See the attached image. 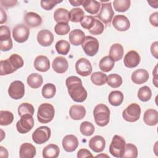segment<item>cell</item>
<instances>
[{
    "mask_svg": "<svg viewBox=\"0 0 158 158\" xmlns=\"http://www.w3.org/2000/svg\"><path fill=\"white\" fill-rule=\"evenodd\" d=\"M66 86L68 93L73 101L82 102L87 98V91L83 86L80 78L76 76H70L66 79Z\"/></svg>",
    "mask_w": 158,
    "mask_h": 158,
    "instance_id": "1",
    "label": "cell"
},
{
    "mask_svg": "<svg viewBox=\"0 0 158 158\" xmlns=\"http://www.w3.org/2000/svg\"><path fill=\"white\" fill-rule=\"evenodd\" d=\"M110 110L104 104H99L94 109L93 115L96 123L99 127L106 126L110 120Z\"/></svg>",
    "mask_w": 158,
    "mask_h": 158,
    "instance_id": "2",
    "label": "cell"
},
{
    "mask_svg": "<svg viewBox=\"0 0 158 158\" xmlns=\"http://www.w3.org/2000/svg\"><path fill=\"white\" fill-rule=\"evenodd\" d=\"M54 114L55 110L52 105L49 103L41 104L38 109V120L41 123H48L52 121Z\"/></svg>",
    "mask_w": 158,
    "mask_h": 158,
    "instance_id": "3",
    "label": "cell"
},
{
    "mask_svg": "<svg viewBox=\"0 0 158 158\" xmlns=\"http://www.w3.org/2000/svg\"><path fill=\"white\" fill-rule=\"evenodd\" d=\"M125 139L119 135H115L109 146V152L115 157H122L125 151Z\"/></svg>",
    "mask_w": 158,
    "mask_h": 158,
    "instance_id": "4",
    "label": "cell"
},
{
    "mask_svg": "<svg viewBox=\"0 0 158 158\" xmlns=\"http://www.w3.org/2000/svg\"><path fill=\"white\" fill-rule=\"evenodd\" d=\"M141 115V107L136 103L130 104L123 111L122 117L125 120L129 122L137 121Z\"/></svg>",
    "mask_w": 158,
    "mask_h": 158,
    "instance_id": "5",
    "label": "cell"
},
{
    "mask_svg": "<svg viewBox=\"0 0 158 158\" xmlns=\"http://www.w3.org/2000/svg\"><path fill=\"white\" fill-rule=\"evenodd\" d=\"M82 48L87 56H94L99 49V41L91 36H85L83 42L81 44Z\"/></svg>",
    "mask_w": 158,
    "mask_h": 158,
    "instance_id": "6",
    "label": "cell"
},
{
    "mask_svg": "<svg viewBox=\"0 0 158 158\" xmlns=\"http://www.w3.org/2000/svg\"><path fill=\"white\" fill-rule=\"evenodd\" d=\"M51 137V129L46 126H41L37 128L32 134L33 141L41 144L48 141Z\"/></svg>",
    "mask_w": 158,
    "mask_h": 158,
    "instance_id": "7",
    "label": "cell"
},
{
    "mask_svg": "<svg viewBox=\"0 0 158 158\" xmlns=\"http://www.w3.org/2000/svg\"><path fill=\"white\" fill-rule=\"evenodd\" d=\"M101 5V10L99 14L96 15V17L101 20L104 24L107 25H110L114 15L111 3L109 2L107 3H103Z\"/></svg>",
    "mask_w": 158,
    "mask_h": 158,
    "instance_id": "8",
    "label": "cell"
},
{
    "mask_svg": "<svg viewBox=\"0 0 158 158\" xmlns=\"http://www.w3.org/2000/svg\"><path fill=\"white\" fill-rule=\"evenodd\" d=\"M34 125V119L33 115L25 114L21 117V118L17 122L16 128L17 131L22 134L30 131Z\"/></svg>",
    "mask_w": 158,
    "mask_h": 158,
    "instance_id": "9",
    "label": "cell"
},
{
    "mask_svg": "<svg viewBox=\"0 0 158 158\" xmlns=\"http://www.w3.org/2000/svg\"><path fill=\"white\" fill-rule=\"evenodd\" d=\"M30 35V30L24 24H18L12 30L13 38L18 43H22L26 41Z\"/></svg>",
    "mask_w": 158,
    "mask_h": 158,
    "instance_id": "10",
    "label": "cell"
},
{
    "mask_svg": "<svg viewBox=\"0 0 158 158\" xmlns=\"http://www.w3.org/2000/svg\"><path fill=\"white\" fill-rule=\"evenodd\" d=\"M10 97L14 99L18 100L22 98L25 94V86L23 82L15 80L12 82L8 89Z\"/></svg>",
    "mask_w": 158,
    "mask_h": 158,
    "instance_id": "11",
    "label": "cell"
},
{
    "mask_svg": "<svg viewBox=\"0 0 158 158\" xmlns=\"http://www.w3.org/2000/svg\"><path fill=\"white\" fill-rule=\"evenodd\" d=\"M75 70L78 74L82 77H86L92 72V65L91 62L86 58L78 59L75 64Z\"/></svg>",
    "mask_w": 158,
    "mask_h": 158,
    "instance_id": "12",
    "label": "cell"
},
{
    "mask_svg": "<svg viewBox=\"0 0 158 158\" xmlns=\"http://www.w3.org/2000/svg\"><path fill=\"white\" fill-rule=\"evenodd\" d=\"M112 25L117 30L125 31L129 29L130 22L126 16L123 15H117L112 19Z\"/></svg>",
    "mask_w": 158,
    "mask_h": 158,
    "instance_id": "13",
    "label": "cell"
},
{
    "mask_svg": "<svg viewBox=\"0 0 158 158\" xmlns=\"http://www.w3.org/2000/svg\"><path fill=\"white\" fill-rule=\"evenodd\" d=\"M141 57L139 54L134 50L128 51L125 56L123 62L128 68L136 67L140 62Z\"/></svg>",
    "mask_w": 158,
    "mask_h": 158,
    "instance_id": "14",
    "label": "cell"
},
{
    "mask_svg": "<svg viewBox=\"0 0 158 158\" xmlns=\"http://www.w3.org/2000/svg\"><path fill=\"white\" fill-rule=\"evenodd\" d=\"M64 149L69 152H73L78 146V140L77 138L73 135H67L62 141Z\"/></svg>",
    "mask_w": 158,
    "mask_h": 158,
    "instance_id": "15",
    "label": "cell"
},
{
    "mask_svg": "<svg viewBox=\"0 0 158 158\" xmlns=\"http://www.w3.org/2000/svg\"><path fill=\"white\" fill-rule=\"evenodd\" d=\"M37 41L42 46H49L54 41V35L48 30H41L38 33Z\"/></svg>",
    "mask_w": 158,
    "mask_h": 158,
    "instance_id": "16",
    "label": "cell"
},
{
    "mask_svg": "<svg viewBox=\"0 0 158 158\" xmlns=\"http://www.w3.org/2000/svg\"><path fill=\"white\" fill-rule=\"evenodd\" d=\"M88 144L89 148L94 152H101L105 148L106 141L102 136L96 135L89 139Z\"/></svg>",
    "mask_w": 158,
    "mask_h": 158,
    "instance_id": "17",
    "label": "cell"
},
{
    "mask_svg": "<svg viewBox=\"0 0 158 158\" xmlns=\"http://www.w3.org/2000/svg\"><path fill=\"white\" fill-rule=\"evenodd\" d=\"M52 67L56 72L58 73H64L68 70L69 63L65 57L58 56L53 60Z\"/></svg>",
    "mask_w": 158,
    "mask_h": 158,
    "instance_id": "18",
    "label": "cell"
},
{
    "mask_svg": "<svg viewBox=\"0 0 158 158\" xmlns=\"http://www.w3.org/2000/svg\"><path fill=\"white\" fill-rule=\"evenodd\" d=\"M24 22L30 28L40 26L42 23V19L40 15L35 12H28L24 15Z\"/></svg>",
    "mask_w": 158,
    "mask_h": 158,
    "instance_id": "19",
    "label": "cell"
},
{
    "mask_svg": "<svg viewBox=\"0 0 158 158\" xmlns=\"http://www.w3.org/2000/svg\"><path fill=\"white\" fill-rule=\"evenodd\" d=\"M36 153V148L31 143H25L20 147L19 156L20 158H33Z\"/></svg>",
    "mask_w": 158,
    "mask_h": 158,
    "instance_id": "20",
    "label": "cell"
},
{
    "mask_svg": "<svg viewBox=\"0 0 158 158\" xmlns=\"http://www.w3.org/2000/svg\"><path fill=\"white\" fill-rule=\"evenodd\" d=\"M131 78V81L135 84H143L148 80L149 73L145 69H139L133 72Z\"/></svg>",
    "mask_w": 158,
    "mask_h": 158,
    "instance_id": "21",
    "label": "cell"
},
{
    "mask_svg": "<svg viewBox=\"0 0 158 158\" xmlns=\"http://www.w3.org/2000/svg\"><path fill=\"white\" fill-rule=\"evenodd\" d=\"M34 67L38 71L41 72H47L50 68L49 60L45 56H38L35 59Z\"/></svg>",
    "mask_w": 158,
    "mask_h": 158,
    "instance_id": "22",
    "label": "cell"
},
{
    "mask_svg": "<svg viewBox=\"0 0 158 158\" xmlns=\"http://www.w3.org/2000/svg\"><path fill=\"white\" fill-rule=\"evenodd\" d=\"M69 41L74 46H79L82 44L85 38V33L80 29H75L69 33Z\"/></svg>",
    "mask_w": 158,
    "mask_h": 158,
    "instance_id": "23",
    "label": "cell"
},
{
    "mask_svg": "<svg viewBox=\"0 0 158 158\" xmlns=\"http://www.w3.org/2000/svg\"><path fill=\"white\" fill-rule=\"evenodd\" d=\"M144 123L149 126H154L158 123V112L154 109L146 110L143 115Z\"/></svg>",
    "mask_w": 158,
    "mask_h": 158,
    "instance_id": "24",
    "label": "cell"
},
{
    "mask_svg": "<svg viewBox=\"0 0 158 158\" xmlns=\"http://www.w3.org/2000/svg\"><path fill=\"white\" fill-rule=\"evenodd\" d=\"M69 115L73 120H81L86 115V109L81 105H73L69 109Z\"/></svg>",
    "mask_w": 158,
    "mask_h": 158,
    "instance_id": "25",
    "label": "cell"
},
{
    "mask_svg": "<svg viewBox=\"0 0 158 158\" xmlns=\"http://www.w3.org/2000/svg\"><path fill=\"white\" fill-rule=\"evenodd\" d=\"M123 48L119 43H115L112 44L109 50V57L115 62L118 61L123 57Z\"/></svg>",
    "mask_w": 158,
    "mask_h": 158,
    "instance_id": "26",
    "label": "cell"
},
{
    "mask_svg": "<svg viewBox=\"0 0 158 158\" xmlns=\"http://www.w3.org/2000/svg\"><path fill=\"white\" fill-rule=\"evenodd\" d=\"M60 149L58 146L54 144H49L44 148L43 156L44 158H56L59 156Z\"/></svg>",
    "mask_w": 158,
    "mask_h": 158,
    "instance_id": "27",
    "label": "cell"
},
{
    "mask_svg": "<svg viewBox=\"0 0 158 158\" xmlns=\"http://www.w3.org/2000/svg\"><path fill=\"white\" fill-rule=\"evenodd\" d=\"M54 19L57 23H68L70 20L69 12L64 8H58L54 12Z\"/></svg>",
    "mask_w": 158,
    "mask_h": 158,
    "instance_id": "28",
    "label": "cell"
},
{
    "mask_svg": "<svg viewBox=\"0 0 158 158\" xmlns=\"http://www.w3.org/2000/svg\"><path fill=\"white\" fill-rule=\"evenodd\" d=\"M82 6L87 12L91 14H96L99 10L101 3L93 0H83Z\"/></svg>",
    "mask_w": 158,
    "mask_h": 158,
    "instance_id": "29",
    "label": "cell"
},
{
    "mask_svg": "<svg viewBox=\"0 0 158 158\" xmlns=\"http://www.w3.org/2000/svg\"><path fill=\"white\" fill-rule=\"evenodd\" d=\"M28 85L32 88H40L43 82V77L41 75L34 73H31L27 77V80Z\"/></svg>",
    "mask_w": 158,
    "mask_h": 158,
    "instance_id": "30",
    "label": "cell"
},
{
    "mask_svg": "<svg viewBox=\"0 0 158 158\" xmlns=\"http://www.w3.org/2000/svg\"><path fill=\"white\" fill-rule=\"evenodd\" d=\"M108 100L112 106H118L123 101V94L120 91H112L109 94Z\"/></svg>",
    "mask_w": 158,
    "mask_h": 158,
    "instance_id": "31",
    "label": "cell"
},
{
    "mask_svg": "<svg viewBox=\"0 0 158 158\" xmlns=\"http://www.w3.org/2000/svg\"><path fill=\"white\" fill-rule=\"evenodd\" d=\"M114 64V61L109 56H107L101 59L99 66L102 72H108L113 69Z\"/></svg>",
    "mask_w": 158,
    "mask_h": 158,
    "instance_id": "32",
    "label": "cell"
},
{
    "mask_svg": "<svg viewBox=\"0 0 158 158\" xmlns=\"http://www.w3.org/2000/svg\"><path fill=\"white\" fill-rule=\"evenodd\" d=\"M107 76L101 72H96L91 74V80L93 84L97 86H101L107 82Z\"/></svg>",
    "mask_w": 158,
    "mask_h": 158,
    "instance_id": "33",
    "label": "cell"
},
{
    "mask_svg": "<svg viewBox=\"0 0 158 158\" xmlns=\"http://www.w3.org/2000/svg\"><path fill=\"white\" fill-rule=\"evenodd\" d=\"M107 83L109 86L113 88H117L122 84V77L117 73H112L107 76Z\"/></svg>",
    "mask_w": 158,
    "mask_h": 158,
    "instance_id": "34",
    "label": "cell"
},
{
    "mask_svg": "<svg viewBox=\"0 0 158 158\" xmlns=\"http://www.w3.org/2000/svg\"><path fill=\"white\" fill-rule=\"evenodd\" d=\"M56 92V86L52 83H46L42 88V96L46 99H50L54 96Z\"/></svg>",
    "mask_w": 158,
    "mask_h": 158,
    "instance_id": "35",
    "label": "cell"
},
{
    "mask_svg": "<svg viewBox=\"0 0 158 158\" xmlns=\"http://www.w3.org/2000/svg\"><path fill=\"white\" fill-rule=\"evenodd\" d=\"M55 48L58 54L67 55L70 51V44L67 41L62 40L58 41L56 43L55 45Z\"/></svg>",
    "mask_w": 158,
    "mask_h": 158,
    "instance_id": "36",
    "label": "cell"
},
{
    "mask_svg": "<svg viewBox=\"0 0 158 158\" xmlns=\"http://www.w3.org/2000/svg\"><path fill=\"white\" fill-rule=\"evenodd\" d=\"M138 156V149L135 145L128 143L125 144V151L123 154L122 155V158L126 157H131V158H136Z\"/></svg>",
    "mask_w": 158,
    "mask_h": 158,
    "instance_id": "37",
    "label": "cell"
},
{
    "mask_svg": "<svg viewBox=\"0 0 158 158\" xmlns=\"http://www.w3.org/2000/svg\"><path fill=\"white\" fill-rule=\"evenodd\" d=\"M16 71L11 65L8 59L2 60L0 62V75L1 76L10 74Z\"/></svg>",
    "mask_w": 158,
    "mask_h": 158,
    "instance_id": "38",
    "label": "cell"
},
{
    "mask_svg": "<svg viewBox=\"0 0 158 158\" xmlns=\"http://www.w3.org/2000/svg\"><path fill=\"white\" fill-rule=\"evenodd\" d=\"M114 9L117 12H125L130 7L131 1L130 0H115L113 2Z\"/></svg>",
    "mask_w": 158,
    "mask_h": 158,
    "instance_id": "39",
    "label": "cell"
},
{
    "mask_svg": "<svg viewBox=\"0 0 158 158\" xmlns=\"http://www.w3.org/2000/svg\"><path fill=\"white\" fill-rule=\"evenodd\" d=\"M152 96V91L149 87L148 86H144L141 87L138 92V99L143 102L149 101Z\"/></svg>",
    "mask_w": 158,
    "mask_h": 158,
    "instance_id": "40",
    "label": "cell"
},
{
    "mask_svg": "<svg viewBox=\"0 0 158 158\" xmlns=\"http://www.w3.org/2000/svg\"><path fill=\"white\" fill-rule=\"evenodd\" d=\"M14 120L13 114L7 110L0 111V125L6 126L10 125Z\"/></svg>",
    "mask_w": 158,
    "mask_h": 158,
    "instance_id": "41",
    "label": "cell"
},
{
    "mask_svg": "<svg viewBox=\"0 0 158 158\" xmlns=\"http://www.w3.org/2000/svg\"><path fill=\"white\" fill-rule=\"evenodd\" d=\"M69 14H70V20L75 23H77L79 22H80L81 20L85 16L83 10H82V9L79 7L72 9Z\"/></svg>",
    "mask_w": 158,
    "mask_h": 158,
    "instance_id": "42",
    "label": "cell"
},
{
    "mask_svg": "<svg viewBox=\"0 0 158 158\" xmlns=\"http://www.w3.org/2000/svg\"><path fill=\"white\" fill-rule=\"evenodd\" d=\"M94 127L91 122L88 121L83 122L80 127V131L83 135L89 136L92 135L94 131Z\"/></svg>",
    "mask_w": 158,
    "mask_h": 158,
    "instance_id": "43",
    "label": "cell"
},
{
    "mask_svg": "<svg viewBox=\"0 0 158 158\" xmlns=\"http://www.w3.org/2000/svg\"><path fill=\"white\" fill-rule=\"evenodd\" d=\"M35 112V109L33 106L28 102H24L21 104L18 107L19 115L22 117L25 114H30L33 115Z\"/></svg>",
    "mask_w": 158,
    "mask_h": 158,
    "instance_id": "44",
    "label": "cell"
},
{
    "mask_svg": "<svg viewBox=\"0 0 158 158\" xmlns=\"http://www.w3.org/2000/svg\"><path fill=\"white\" fill-rule=\"evenodd\" d=\"M7 59L10 62L12 67L16 70L22 67L24 64L22 57L17 54H12Z\"/></svg>",
    "mask_w": 158,
    "mask_h": 158,
    "instance_id": "45",
    "label": "cell"
},
{
    "mask_svg": "<svg viewBox=\"0 0 158 158\" xmlns=\"http://www.w3.org/2000/svg\"><path fill=\"white\" fill-rule=\"evenodd\" d=\"M54 31L59 35H67L70 31V26L68 23H57L54 27Z\"/></svg>",
    "mask_w": 158,
    "mask_h": 158,
    "instance_id": "46",
    "label": "cell"
},
{
    "mask_svg": "<svg viewBox=\"0 0 158 158\" xmlns=\"http://www.w3.org/2000/svg\"><path fill=\"white\" fill-rule=\"evenodd\" d=\"M96 19L91 15H85L80 21V24L81 27L85 28L89 30L94 25Z\"/></svg>",
    "mask_w": 158,
    "mask_h": 158,
    "instance_id": "47",
    "label": "cell"
},
{
    "mask_svg": "<svg viewBox=\"0 0 158 158\" xmlns=\"http://www.w3.org/2000/svg\"><path fill=\"white\" fill-rule=\"evenodd\" d=\"M104 30L103 23L99 20L96 19L93 27L89 30V33L94 35H101Z\"/></svg>",
    "mask_w": 158,
    "mask_h": 158,
    "instance_id": "48",
    "label": "cell"
},
{
    "mask_svg": "<svg viewBox=\"0 0 158 158\" xmlns=\"http://www.w3.org/2000/svg\"><path fill=\"white\" fill-rule=\"evenodd\" d=\"M62 1H58V0H42L41 1V6L42 8H43L44 10H51L54 7L56 6V5L58 3L61 2Z\"/></svg>",
    "mask_w": 158,
    "mask_h": 158,
    "instance_id": "49",
    "label": "cell"
},
{
    "mask_svg": "<svg viewBox=\"0 0 158 158\" xmlns=\"http://www.w3.org/2000/svg\"><path fill=\"white\" fill-rule=\"evenodd\" d=\"M10 38V31L7 26L1 25L0 27V41L6 40Z\"/></svg>",
    "mask_w": 158,
    "mask_h": 158,
    "instance_id": "50",
    "label": "cell"
},
{
    "mask_svg": "<svg viewBox=\"0 0 158 158\" xmlns=\"http://www.w3.org/2000/svg\"><path fill=\"white\" fill-rule=\"evenodd\" d=\"M13 44L11 38L0 41V49L2 51H8L12 48Z\"/></svg>",
    "mask_w": 158,
    "mask_h": 158,
    "instance_id": "51",
    "label": "cell"
},
{
    "mask_svg": "<svg viewBox=\"0 0 158 158\" xmlns=\"http://www.w3.org/2000/svg\"><path fill=\"white\" fill-rule=\"evenodd\" d=\"M93 157V154L86 149H81L77 152V157L84 158V157Z\"/></svg>",
    "mask_w": 158,
    "mask_h": 158,
    "instance_id": "52",
    "label": "cell"
},
{
    "mask_svg": "<svg viewBox=\"0 0 158 158\" xmlns=\"http://www.w3.org/2000/svg\"><path fill=\"white\" fill-rule=\"evenodd\" d=\"M149 22L153 26L158 27V12H155L152 13L149 17Z\"/></svg>",
    "mask_w": 158,
    "mask_h": 158,
    "instance_id": "53",
    "label": "cell"
},
{
    "mask_svg": "<svg viewBox=\"0 0 158 158\" xmlns=\"http://www.w3.org/2000/svg\"><path fill=\"white\" fill-rule=\"evenodd\" d=\"M17 1L16 0H12V1H0V3L5 8L7 9V8H10V7H12L14 6H15V4H17Z\"/></svg>",
    "mask_w": 158,
    "mask_h": 158,
    "instance_id": "54",
    "label": "cell"
},
{
    "mask_svg": "<svg viewBox=\"0 0 158 158\" xmlns=\"http://www.w3.org/2000/svg\"><path fill=\"white\" fill-rule=\"evenodd\" d=\"M151 52L152 55L156 59H157V55H158V42L157 41H155L151 44Z\"/></svg>",
    "mask_w": 158,
    "mask_h": 158,
    "instance_id": "55",
    "label": "cell"
},
{
    "mask_svg": "<svg viewBox=\"0 0 158 158\" xmlns=\"http://www.w3.org/2000/svg\"><path fill=\"white\" fill-rule=\"evenodd\" d=\"M0 23L2 24L7 21V15L2 7L0 8Z\"/></svg>",
    "mask_w": 158,
    "mask_h": 158,
    "instance_id": "56",
    "label": "cell"
},
{
    "mask_svg": "<svg viewBox=\"0 0 158 158\" xmlns=\"http://www.w3.org/2000/svg\"><path fill=\"white\" fill-rule=\"evenodd\" d=\"M0 157L5 158L8 157V151L3 146H0Z\"/></svg>",
    "mask_w": 158,
    "mask_h": 158,
    "instance_id": "57",
    "label": "cell"
},
{
    "mask_svg": "<svg viewBox=\"0 0 158 158\" xmlns=\"http://www.w3.org/2000/svg\"><path fill=\"white\" fill-rule=\"evenodd\" d=\"M83 0H74V1H69V2L73 6H78L82 5Z\"/></svg>",
    "mask_w": 158,
    "mask_h": 158,
    "instance_id": "58",
    "label": "cell"
},
{
    "mask_svg": "<svg viewBox=\"0 0 158 158\" xmlns=\"http://www.w3.org/2000/svg\"><path fill=\"white\" fill-rule=\"evenodd\" d=\"M152 73L154 75V78H153V83H154V85L156 87H157V65L155 67L154 71L152 72Z\"/></svg>",
    "mask_w": 158,
    "mask_h": 158,
    "instance_id": "59",
    "label": "cell"
},
{
    "mask_svg": "<svg viewBox=\"0 0 158 158\" xmlns=\"http://www.w3.org/2000/svg\"><path fill=\"white\" fill-rule=\"evenodd\" d=\"M103 156H104V157H109H109L108 156L105 155V154H104V155H103V154H101V155H98V156H96V157H103Z\"/></svg>",
    "mask_w": 158,
    "mask_h": 158,
    "instance_id": "60",
    "label": "cell"
}]
</instances>
